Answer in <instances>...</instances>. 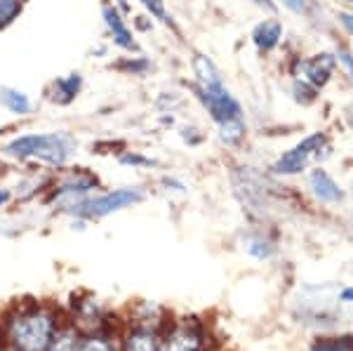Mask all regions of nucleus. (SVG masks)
Wrapping results in <instances>:
<instances>
[{"mask_svg":"<svg viewBox=\"0 0 353 351\" xmlns=\"http://www.w3.org/2000/svg\"><path fill=\"white\" fill-rule=\"evenodd\" d=\"M81 92H83V76L78 71H71V73H66V76L54 78V81L50 83V90H48L50 99L59 106L73 104Z\"/></svg>","mask_w":353,"mask_h":351,"instance_id":"nucleus-10","label":"nucleus"},{"mask_svg":"<svg viewBox=\"0 0 353 351\" xmlns=\"http://www.w3.org/2000/svg\"><path fill=\"white\" fill-rule=\"evenodd\" d=\"M346 3H349V5H353V0H346Z\"/></svg>","mask_w":353,"mask_h":351,"instance_id":"nucleus-34","label":"nucleus"},{"mask_svg":"<svg viewBox=\"0 0 353 351\" xmlns=\"http://www.w3.org/2000/svg\"><path fill=\"white\" fill-rule=\"evenodd\" d=\"M351 194H353V186H351Z\"/></svg>","mask_w":353,"mask_h":351,"instance_id":"nucleus-35","label":"nucleus"},{"mask_svg":"<svg viewBox=\"0 0 353 351\" xmlns=\"http://www.w3.org/2000/svg\"><path fill=\"white\" fill-rule=\"evenodd\" d=\"M139 3L144 5V10L153 17V19L163 21L165 26H174L172 17H170L168 8H165V0H139Z\"/></svg>","mask_w":353,"mask_h":351,"instance_id":"nucleus-22","label":"nucleus"},{"mask_svg":"<svg viewBox=\"0 0 353 351\" xmlns=\"http://www.w3.org/2000/svg\"><path fill=\"white\" fill-rule=\"evenodd\" d=\"M141 201H144V191L139 186H125V189H113L106 191V194L88 196L85 201L68 208L66 212L81 219H101V217H109L113 212H121L125 208H132Z\"/></svg>","mask_w":353,"mask_h":351,"instance_id":"nucleus-3","label":"nucleus"},{"mask_svg":"<svg viewBox=\"0 0 353 351\" xmlns=\"http://www.w3.org/2000/svg\"><path fill=\"white\" fill-rule=\"evenodd\" d=\"M118 163L121 166H132V168H156L158 161H153L149 156H141L137 151H125V154L118 156Z\"/></svg>","mask_w":353,"mask_h":351,"instance_id":"nucleus-23","label":"nucleus"},{"mask_svg":"<svg viewBox=\"0 0 353 351\" xmlns=\"http://www.w3.org/2000/svg\"><path fill=\"white\" fill-rule=\"evenodd\" d=\"M283 41V24L278 19H264L252 28V43L259 52H273Z\"/></svg>","mask_w":353,"mask_h":351,"instance_id":"nucleus-12","label":"nucleus"},{"mask_svg":"<svg viewBox=\"0 0 353 351\" xmlns=\"http://www.w3.org/2000/svg\"><path fill=\"white\" fill-rule=\"evenodd\" d=\"M0 106L8 109L14 116H28L33 111V101L31 97L24 92V90L10 88V85H3L0 88Z\"/></svg>","mask_w":353,"mask_h":351,"instance_id":"nucleus-13","label":"nucleus"},{"mask_svg":"<svg viewBox=\"0 0 353 351\" xmlns=\"http://www.w3.org/2000/svg\"><path fill=\"white\" fill-rule=\"evenodd\" d=\"M134 26L139 28V31H144V33H149L153 24L149 21V17H134Z\"/></svg>","mask_w":353,"mask_h":351,"instance_id":"nucleus-29","label":"nucleus"},{"mask_svg":"<svg viewBox=\"0 0 353 351\" xmlns=\"http://www.w3.org/2000/svg\"><path fill=\"white\" fill-rule=\"evenodd\" d=\"M201 349H203V332L201 328L191 323L176 325L161 342V351H201Z\"/></svg>","mask_w":353,"mask_h":351,"instance_id":"nucleus-9","label":"nucleus"},{"mask_svg":"<svg viewBox=\"0 0 353 351\" xmlns=\"http://www.w3.org/2000/svg\"><path fill=\"white\" fill-rule=\"evenodd\" d=\"M54 332V319L50 311H26L10 323V344L14 351H48Z\"/></svg>","mask_w":353,"mask_h":351,"instance_id":"nucleus-2","label":"nucleus"},{"mask_svg":"<svg viewBox=\"0 0 353 351\" xmlns=\"http://www.w3.org/2000/svg\"><path fill=\"white\" fill-rule=\"evenodd\" d=\"M97 189H99L97 174L88 172V170H73V172L64 174V177L54 184L52 201L66 212L68 208H73L76 203H81L88 196H92Z\"/></svg>","mask_w":353,"mask_h":351,"instance_id":"nucleus-6","label":"nucleus"},{"mask_svg":"<svg viewBox=\"0 0 353 351\" xmlns=\"http://www.w3.org/2000/svg\"><path fill=\"white\" fill-rule=\"evenodd\" d=\"M337 61H341V64L346 66V71H349V76H351V83H353V54L346 52V50H339Z\"/></svg>","mask_w":353,"mask_h":351,"instance_id":"nucleus-27","label":"nucleus"},{"mask_svg":"<svg viewBox=\"0 0 353 351\" xmlns=\"http://www.w3.org/2000/svg\"><path fill=\"white\" fill-rule=\"evenodd\" d=\"M78 351H116V349H113V344L106 342V339L90 337V339H85V342H81Z\"/></svg>","mask_w":353,"mask_h":351,"instance_id":"nucleus-25","label":"nucleus"},{"mask_svg":"<svg viewBox=\"0 0 353 351\" xmlns=\"http://www.w3.org/2000/svg\"><path fill=\"white\" fill-rule=\"evenodd\" d=\"M311 351H353V335L318 337L311 344Z\"/></svg>","mask_w":353,"mask_h":351,"instance_id":"nucleus-18","label":"nucleus"},{"mask_svg":"<svg viewBox=\"0 0 353 351\" xmlns=\"http://www.w3.org/2000/svg\"><path fill=\"white\" fill-rule=\"evenodd\" d=\"M337 19H339V24L349 31V36L353 38V14L351 12H339Z\"/></svg>","mask_w":353,"mask_h":351,"instance_id":"nucleus-28","label":"nucleus"},{"mask_svg":"<svg viewBox=\"0 0 353 351\" xmlns=\"http://www.w3.org/2000/svg\"><path fill=\"white\" fill-rule=\"evenodd\" d=\"M301 76H304L306 83H311L313 88L323 90L330 83L334 73V66H337V54L332 52H321V54H313L309 59L301 61Z\"/></svg>","mask_w":353,"mask_h":351,"instance_id":"nucleus-8","label":"nucleus"},{"mask_svg":"<svg viewBox=\"0 0 353 351\" xmlns=\"http://www.w3.org/2000/svg\"><path fill=\"white\" fill-rule=\"evenodd\" d=\"M101 19H104V26L109 28V36L118 50H123V52H139V45L134 41L132 28H130L125 14L116 5L113 3L101 5Z\"/></svg>","mask_w":353,"mask_h":351,"instance_id":"nucleus-7","label":"nucleus"},{"mask_svg":"<svg viewBox=\"0 0 353 351\" xmlns=\"http://www.w3.org/2000/svg\"><path fill=\"white\" fill-rule=\"evenodd\" d=\"M116 69H121V71H132V73H146L149 71V61L144 59V57H132V59H125L123 64H118Z\"/></svg>","mask_w":353,"mask_h":351,"instance_id":"nucleus-26","label":"nucleus"},{"mask_svg":"<svg viewBox=\"0 0 353 351\" xmlns=\"http://www.w3.org/2000/svg\"><path fill=\"white\" fill-rule=\"evenodd\" d=\"M245 134H248V126H245L243 118L219 126V139H221V144H226V146H238L245 139Z\"/></svg>","mask_w":353,"mask_h":351,"instance_id":"nucleus-16","label":"nucleus"},{"mask_svg":"<svg viewBox=\"0 0 353 351\" xmlns=\"http://www.w3.org/2000/svg\"><path fill=\"white\" fill-rule=\"evenodd\" d=\"M10 201H12V191H10V189H0V208H5Z\"/></svg>","mask_w":353,"mask_h":351,"instance_id":"nucleus-32","label":"nucleus"},{"mask_svg":"<svg viewBox=\"0 0 353 351\" xmlns=\"http://www.w3.org/2000/svg\"><path fill=\"white\" fill-rule=\"evenodd\" d=\"M196 97L203 104V109L210 113L217 126H224L229 121H238L243 118V106L241 101L231 94V90L226 88L224 81L214 85H196Z\"/></svg>","mask_w":353,"mask_h":351,"instance_id":"nucleus-4","label":"nucleus"},{"mask_svg":"<svg viewBox=\"0 0 353 351\" xmlns=\"http://www.w3.org/2000/svg\"><path fill=\"white\" fill-rule=\"evenodd\" d=\"M318 92H321V90L313 88V85L306 83V81H294L292 83V94H294V99H297L301 106L313 104V101L318 99Z\"/></svg>","mask_w":353,"mask_h":351,"instance_id":"nucleus-21","label":"nucleus"},{"mask_svg":"<svg viewBox=\"0 0 353 351\" xmlns=\"http://www.w3.org/2000/svg\"><path fill=\"white\" fill-rule=\"evenodd\" d=\"M81 347V337L73 328H64V330H57L52 339H50L48 351H78Z\"/></svg>","mask_w":353,"mask_h":351,"instance_id":"nucleus-17","label":"nucleus"},{"mask_svg":"<svg viewBox=\"0 0 353 351\" xmlns=\"http://www.w3.org/2000/svg\"><path fill=\"white\" fill-rule=\"evenodd\" d=\"M24 12V0H0V31L12 26Z\"/></svg>","mask_w":353,"mask_h":351,"instance_id":"nucleus-19","label":"nucleus"},{"mask_svg":"<svg viewBox=\"0 0 353 351\" xmlns=\"http://www.w3.org/2000/svg\"><path fill=\"white\" fill-rule=\"evenodd\" d=\"M193 66V76H196V85H214V83H221V73L217 69L210 57L205 54H196L191 61Z\"/></svg>","mask_w":353,"mask_h":351,"instance_id":"nucleus-15","label":"nucleus"},{"mask_svg":"<svg viewBox=\"0 0 353 351\" xmlns=\"http://www.w3.org/2000/svg\"><path fill=\"white\" fill-rule=\"evenodd\" d=\"M125 351H161V339L156 337L153 330L137 328L125 337Z\"/></svg>","mask_w":353,"mask_h":351,"instance_id":"nucleus-14","label":"nucleus"},{"mask_svg":"<svg viewBox=\"0 0 353 351\" xmlns=\"http://www.w3.org/2000/svg\"><path fill=\"white\" fill-rule=\"evenodd\" d=\"M309 189L321 203H339L341 198H344V191L339 189V184L334 182L332 174H330L327 170H323V168L311 170Z\"/></svg>","mask_w":353,"mask_h":351,"instance_id":"nucleus-11","label":"nucleus"},{"mask_svg":"<svg viewBox=\"0 0 353 351\" xmlns=\"http://www.w3.org/2000/svg\"><path fill=\"white\" fill-rule=\"evenodd\" d=\"M278 3H283V8L301 17H309L313 10V0H278Z\"/></svg>","mask_w":353,"mask_h":351,"instance_id":"nucleus-24","label":"nucleus"},{"mask_svg":"<svg viewBox=\"0 0 353 351\" xmlns=\"http://www.w3.org/2000/svg\"><path fill=\"white\" fill-rule=\"evenodd\" d=\"M3 154L14 161H38L64 168L76 156V139L68 132H28L10 139L3 146Z\"/></svg>","mask_w":353,"mask_h":351,"instance_id":"nucleus-1","label":"nucleus"},{"mask_svg":"<svg viewBox=\"0 0 353 351\" xmlns=\"http://www.w3.org/2000/svg\"><path fill=\"white\" fill-rule=\"evenodd\" d=\"M339 297H341V302L353 304V285H351V288H344V290L339 292Z\"/></svg>","mask_w":353,"mask_h":351,"instance_id":"nucleus-33","label":"nucleus"},{"mask_svg":"<svg viewBox=\"0 0 353 351\" xmlns=\"http://www.w3.org/2000/svg\"><path fill=\"white\" fill-rule=\"evenodd\" d=\"M257 8H264V10H269V12H276V3L273 0H252Z\"/></svg>","mask_w":353,"mask_h":351,"instance_id":"nucleus-31","label":"nucleus"},{"mask_svg":"<svg viewBox=\"0 0 353 351\" xmlns=\"http://www.w3.org/2000/svg\"><path fill=\"white\" fill-rule=\"evenodd\" d=\"M113 5H116V8L121 10V12H123L125 17H128L130 12H132V5H130V0H116V3H113Z\"/></svg>","mask_w":353,"mask_h":351,"instance_id":"nucleus-30","label":"nucleus"},{"mask_svg":"<svg viewBox=\"0 0 353 351\" xmlns=\"http://www.w3.org/2000/svg\"><path fill=\"white\" fill-rule=\"evenodd\" d=\"M327 146V137L325 132H313L309 137H304L297 146H292L290 151H285L276 163L271 166L273 174H283V177H290V174H299L301 170H306L309 161L313 156L318 158L323 149Z\"/></svg>","mask_w":353,"mask_h":351,"instance_id":"nucleus-5","label":"nucleus"},{"mask_svg":"<svg viewBox=\"0 0 353 351\" xmlns=\"http://www.w3.org/2000/svg\"><path fill=\"white\" fill-rule=\"evenodd\" d=\"M245 250L257 259H269L271 254L276 252V248H273V243L266 241L264 236H252V239H248V243H245Z\"/></svg>","mask_w":353,"mask_h":351,"instance_id":"nucleus-20","label":"nucleus"}]
</instances>
